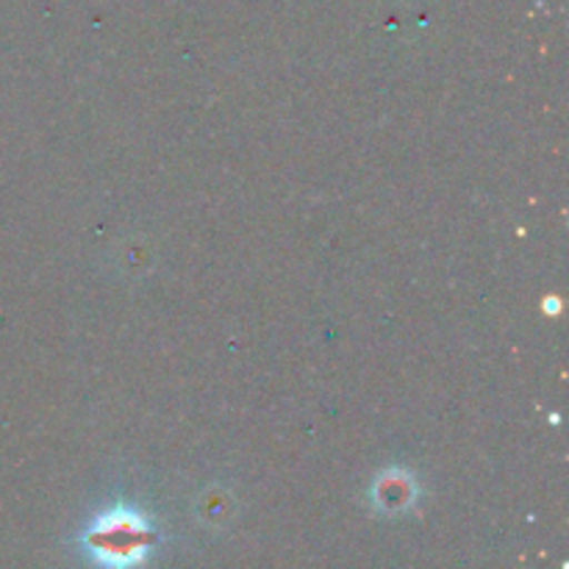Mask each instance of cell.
<instances>
[{"mask_svg":"<svg viewBox=\"0 0 569 569\" xmlns=\"http://www.w3.org/2000/svg\"><path fill=\"white\" fill-rule=\"evenodd\" d=\"M87 545L100 565L126 569L139 565L153 545V528L131 509H114L100 517L87 533Z\"/></svg>","mask_w":569,"mask_h":569,"instance_id":"6da1fadb","label":"cell"},{"mask_svg":"<svg viewBox=\"0 0 569 569\" xmlns=\"http://www.w3.org/2000/svg\"><path fill=\"white\" fill-rule=\"evenodd\" d=\"M411 500H415V483H411V478L400 476V472H387V476L378 481L376 503L381 506L383 511L409 509Z\"/></svg>","mask_w":569,"mask_h":569,"instance_id":"7a4b0ae2","label":"cell"}]
</instances>
